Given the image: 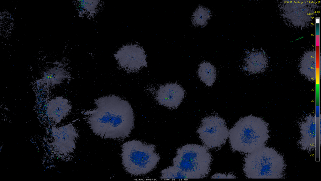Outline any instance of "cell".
I'll return each instance as SVG.
<instances>
[{
	"label": "cell",
	"mask_w": 321,
	"mask_h": 181,
	"mask_svg": "<svg viewBox=\"0 0 321 181\" xmlns=\"http://www.w3.org/2000/svg\"><path fill=\"white\" fill-rule=\"evenodd\" d=\"M97 108L86 111L93 132L104 138L123 139L129 136L134 124V112L126 100L115 95L95 100Z\"/></svg>",
	"instance_id": "1"
},
{
	"label": "cell",
	"mask_w": 321,
	"mask_h": 181,
	"mask_svg": "<svg viewBox=\"0 0 321 181\" xmlns=\"http://www.w3.org/2000/svg\"><path fill=\"white\" fill-rule=\"evenodd\" d=\"M229 137L233 151L250 153L266 144L270 138L268 124L260 117L246 116L229 129Z\"/></svg>",
	"instance_id": "2"
},
{
	"label": "cell",
	"mask_w": 321,
	"mask_h": 181,
	"mask_svg": "<svg viewBox=\"0 0 321 181\" xmlns=\"http://www.w3.org/2000/svg\"><path fill=\"white\" fill-rule=\"evenodd\" d=\"M243 170L250 178H283L286 165L283 156L274 148L264 146L247 154Z\"/></svg>",
	"instance_id": "3"
},
{
	"label": "cell",
	"mask_w": 321,
	"mask_h": 181,
	"mask_svg": "<svg viewBox=\"0 0 321 181\" xmlns=\"http://www.w3.org/2000/svg\"><path fill=\"white\" fill-rule=\"evenodd\" d=\"M212 161V155L208 148L204 146L191 144L178 148L176 156L172 159L173 166L188 179L207 177L210 172Z\"/></svg>",
	"instance_id": "4"
},
{
	"label": "cell",
	"mask_w": 321,
	"mask_h": 181,
	"mask_svg": "<svg viewBox=\"0 0 321 181\" xmlns=\"http://www.w3.org/2000/svg\"><path fill=\"white\" fill-rule=\"evenodd\" d=\"M122 163L125 170L136 176L150 172L160 160L155 151V145L146 144L141 141L133 140L122 145Z\"/></svg>",
	"instance_id": "5"
},
{
	"label": "cell",
	"mask_w": 321,
	"mask_h": 181,
	"mask_svg": "<svg viewBox=\"0 0 321 181\" xmlns=\"http://www.w3.org/2000/svg\"><path fill=\"white\" fill-rule=\"evenodd\" d=\"M197 132L204 146L210 149L221 146L229 134L225 120L218 115L204 118Z\"/></svg>",
	"instance_id": "6"
},
{
	"label": "cell",
	"mask_w": 321,
	"mask_h": 181,
	"mask_svg": "<svg viewBox=\"0 0 321 181\" xmlns=\"http://www.w3.org/2000/svg\"><path fill=\"white\" fill-rule=\"evenodd\" d=\"M119 66L128 72H136L147 65L146 56L143 49L133 45L123 46L115 54Z\"/></svg>",
	"instance_id": "7"
},
{
	"label": "cell",
	"mask_w": 321,
	"mask_h": 181,
	"mask_svg": "<svg viewBox=\"0 0 321 181\" xmlns=\"http://www.w3.org/2000/svg\"><path fill=\"white\" fill-rule=\"evenodd\" d=\"M185 91L176 83L159 86L155 91V98L160 105L170 109L177 108L184 97Z\"/></svg>",
	"instance_id": "8"
},
{
	"label": "cell",
	"mask_w": 321,
	"mask_h": 181,
	"mask_svg": "<svg viewBox=\"0 0 321 181\" xmlns=\"http://www.w3.org/2000/svg\"><path fill=\"white\" fill-rule=\"evenodd\" d=\"M316 123L315 116L312 114L305 116L299 122L301 136L297 144L303 151L311 152L315 149Z\"/></svg>",
	"instance_id": "9"
},
{
	"label": "cell",
	"mask_w": 321,
	"mask_h": 181,
	"mask_svg": "<svg viewBox=\"0 0 321 181\" xmlns=\"http://www.w3.org/2000/svg\"><path fill=\"white\" fill-rule=\"evenodd\" d=\"M267 66L266 56L263 52L253 50L247 53L244 59V69L252 74L265 71Z\"/></svg>",
	"instance_id": "10"
},
{
	"label": "cell",
	"mask_w": 321,
	"mask_h": 181,
	"mask_svg": "<svg viewBox=\"0 0 321 181\" xmlns=\"http://www.w3.org/2000/svg\"><path fill=\"white\" fill-rule=\"evenodd\" d=\"M71 109V106L67 99L57 97L49 103L47 114L50 118L58 122L68 114Z\"/></svg>",
	"instance_id": "11"
},
{
	"label": "cell",
	"mask_w": 321,
	"mask_h": 181,
	"mask_svg": "<svg viewBox=\"0 0 321 181\" xmlns=\"http://www.w3.org/2000/svg\"><path fill=\"white\" fill-rule=\"evenodd\" d=\"M299 70L301 73L311 81L316 79V55L314 52H308L300 61Z\"/></svg>",
	"instance_id": "12"
},
{
	"label": "cell",
	"mask_w": 321,
	"mask_h": 181,
	"mask_svg": "<svg viewBox=\"0 0 321 181\" xmlns=\"http://www.w3.org/2000/svg\"><path fill=\"white\" fill-rule=\"evenodd\" d=\"M198 74L201 80L208 86L213 85L216 78V69L209 62H204L200 64Z\"/></svg>",
	"instance_id": "13"
},
{
	"label": "cell",
	"mask_w": 321,
	"mask_h": 181,
	"mask_svg": "<svg viewBox=\"0 0 321 181\" xmlns=\"http://www.w3.org/2000/svg\"><path fill=\"white\" fill-rule=\"evenodd\" d=\"M210 11L208 8L199 6L194 12L192 19L193 25L197 26H204L211 17Z\"/></svg>",
	"instance_id": "14"
},
{
	"label": "cell",
	"mask_w": 321,
	"mask_h": 181,
	"mask_svg": "<svg viewBox=\"0 0 321 181\" xmlns=\"http://www.w3.org/2000/svg\"><path fill=\"white\" fill-rule=\"evenodd\" d=\"M161 174V179H188L182 172L173 166L163 170Z\"/></svg>",
	"instance_id": "15"
},
{
	"label": "cell",
	"mask_w": 321,
	"mask_h": 181,
	"mask_svg": "<svg viewBox=\"0 0 321 181\" xmlns=\"http://www.w3.org/2000/svg\"><path fill=\"white\" fill-rule=\"evenodd\" d=\"M210 178H234L236 177L232 173L226 174L218 173L213 175Z\"/></svg>",
	"instance_id": "16"
}]
</instances>
